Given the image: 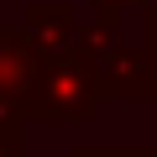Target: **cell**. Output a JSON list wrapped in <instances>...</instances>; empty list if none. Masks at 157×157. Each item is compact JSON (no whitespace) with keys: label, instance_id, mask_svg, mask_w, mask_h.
Segmentation results:
<instances>
[]
</instances>
